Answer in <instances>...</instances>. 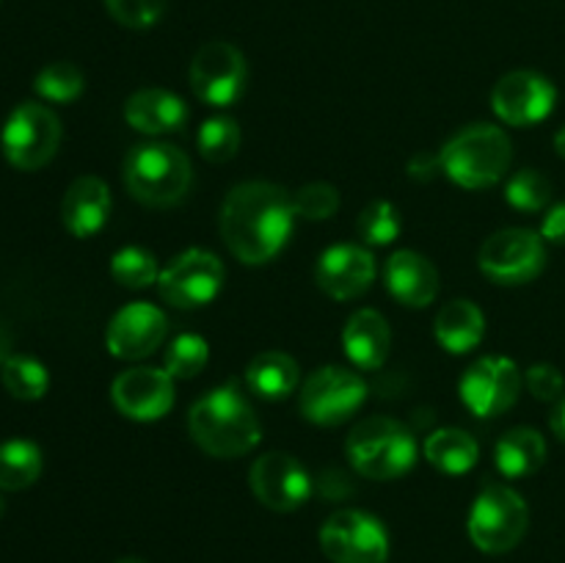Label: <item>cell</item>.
<instances>
[{
	"instance_id": "6da1fadb",
	"label": "cell",
	"mask_w": 565,
	"mask_h": 563,
	"mask_svg": "<svg viewBox=\"0 0 565 563\" xmlns=\"http://www.w3.org/2000/svg\"><path fill=\"white\" fill-rule=\"evenodd\" d=\"M292 196L274 182H241L221 204V237L246 265H263L287 246L296 224Z\"/></svg>"
},
{
	"instance_id": "7a4b0ae2",
	"label": "cell",
	"mask_w": 565,
	"mask_h": 563,
	"mask_svg": "<svg viewBox=\"0 0 565 563\" xmlns=\"http://www.w3.org/2000/svg\"><path fill=\"white\" fill-rule=\"evenodd\" d=\"M188 431L207 456L237 458L259 445V419L235 386H218L199 397L188 414Z\"/></svg>"
},
{
	"instance_id": "3957f363",
	"label": "cell",
	"mask_w": 565,
	"mask_h": 563,
	"mask_svg": "<svg viewBox=\"0 0 565 563\" xmlns=\"http://www.w3.org/2000/svg\"><path fill=\"white\" fill-rule=\"evenodd\" d=\"M441 171L456 185L480 191L491 188L505 177L511 166V138L497 125H472L458 132L441 149Z\"/></svg>"
},
{
	"instance_id": "277c9868",
	"label": "cell",
	"mask_w": 565,
	"mask_h": 563,
	"mask_svg": "<svg viewBox=\"0 0 565 563\" xmlns=\"http://www.w3.org/2000/svg\"><path fill=\"white\" fill-rule=\"evenodd\" d=\"M345 453L353 469L370 480H395L417 461V442L392 417H367L351 428Z\"/></svg>"
},
{
	"instance_id": "5b68a950",
	"label": "cell",
	"mask_w": 565,
	"mask_h": 563,
	"mask_svg": "<svg viewBox=\"0 0 565 563\" xmlns=\"http://www.w3.org/2000/svg\"><path fill=\"white\" fill-rule=\"evenodd\" d=\"M191 160L171 144H141L125 160V185L141 204L171 208L191 188Z\"/></svg>"
},
{
	"instance_id": "8992f818",
	"label": "cell",
	"mask_w": 565,
	"mask_h": 563,
	"mask_svg": "<svg viewBox=\"0 0 565 563\" xmlns=\"http://www.w3.org/2000/svg\"><path fill=\"white\" fill-rule=\"evenodd\" d=\"M530 511L524 497L505 484H491L475 500L469 511V539L489 555L513 550L524 539Z\"/></svg>"
},
{
	"instance_id": "52a82bcc",
	"label": "cell",
	"mask_w": 565,
	"mask_h": 563,
	"mask_svg": "<svg viewBox=\"0 0 565 563\" xmlns=\"http://www.w3.org/2000/svg\"><path fill=\"white\" fill-rule=\"evenodd\" d=\"M61 144V121L47 105L22 103L11 110L0 132L6 160L20 171H36L55 158Z\"/></svg>"
},
{
	"instance_id": "ba28073f",
	"label": "cell",
	"mask_w": 565,
	"mask_h": 563,
	"mask_svg": "<svg viewBox=\"0 0 565 563\" xmlns=\"http://www.w3.org/2000/svg\"><path fill=\"white\" fill-rule=\"evenodd\" d=\"M320 546L334 563H384L390 557V535L373 513L348 511L331 513L320 528Z\"/></svg>"
},
{
	"instance_id": "9c48e42d",
	"label": "cell",
	"mask_w": 565,
	"mask_h": 563,
	"mask_svg": "<svg viewBox=\"0 0 565 563\" xmlns=\"http://www.w3.org/2000/svg\"><path fill=\"white\" fill-rule=\"evenodd\" d=\"M544 237L533 230H500L480 248V270L497 285H527L544 270Z\"/></svg>"
},
{
	"instance_id": "30bf717a",
	"label": "cell",
	"mask_w": 565,
	"mask_h": 563,
	"mask_svg": "<svg viewBox=\"0 0 565 563\" xmlns=\"http://www.w3.org/2000/svg\"><path fill=\"white\" fill-rule=\"evenodd\" d=\"M367 397V384L359 373L348 368L315 370L301 386V414L315 425H340L362 408Z\"/></svg>"
},
{
	"instance_id": "8fae6325",
	"label": "cell",
	"mask_w": 565,
	"mask_h": 563,
	"mask_svg": "<svg viewBox=\"0 0 565 563\" xmlns=\"http://www.w3.org/2000/svg\"><path fill=\"white\" fill-rule=\"evenodd\" d=\"M191 88L202 103L226 108L246 92L248 66L241 50L230 42H207L191 61Z\"/></svg>"
},
{
	"instance_id": "7c38bea8",
	"label": "cell",
	"mask_w": 565,
	"mask_h": 563,
	"mask_svg": "<svg viewBox=\"0 0 565 563\" xmlns=\"http://www.w3.org/2000/svg\"><path fill=\"white\" fill-rule=\"evenodd\" d=\"M221 285H224V265L204 248H188L158 276L160 296L177 309L204 307L218 296Z\"/></svg>"
},
{
	"instance_id": "4fadbf2b",
	"label": "cell",
	"mask_w": 565,
	"mask_h": 563,
	"mask_svg": "<svg viewBox=\"0 0 565 563\" xmlns=\"http://www.w3.org/2000/svg\"><path fill=\"white\" fill-rule=\"evenodd\" d=\"M522 370L508 357H483L463 373L458 392L475 417H497L519 401Z\"/></svg>"
},
{
	"instance_id": "5bb4252c",
	"label": "cell",
	"mask_w": 565,
	"mask_h": 563,
	"mask_svg": "<svg viewBox=\"0 0 565 563\" xmlns=\"http://www.w3.org/2000/svg\"><path fill=\"white\" fill-rule=\"evenodd\" d=\"M254 497L265 508L279 513H290L301 508L312 495V478L290 453H265L252 464L248 472Z\"/></svg>"
},
{
	"instance_id": "9a60e30c",
	"label": "cell",
	"mask_w": 565,
	"mask_h": 563,
	"mask_svg": "<svg viewBox=\"0 0 565 563\" xmlns=\"http://www.w3.org/2000/svg\"><path fill=\"white\" fill-rule=\"evenodd\" d=\"M557 92L552 81L533 70H516L500 77L491 92V108L505 125L530 127L555 110Z\"/></svg>"
},
{
	"instance_id": "2e32d148",
	"label": "cell",
	"mask_w": 565,
	"mask_h": 563,
	"mask_svg": "<svg viewBox=\"0 0 565 563\" xmlns=\"http://www.w3.org/2000/svg\"><path fill=\"white\" fill-rule=\"evenodd\" d=\"M166 331H169V320H166L163 309L147 301H136L114 315L108 334H105V346H108L110 357L138 362V359L152 357L163 346Z\"/></svg>"
},
{
	"instance_id": "e0dca14e",
	"label": "cell",
	"mask_w": 565,
	"mask_h": 563,
	"mask_svg": "<svg viewBox=\"0 0 565 563\" xmlns=\"http://www.w3.org/2000/svg\"><path fill=\"white\" fill-rule=\"evenodd\" d=\"M110 401L125 417L152 423L174 406V379L158 368H132L116 375Z\"/></svg>"
},
{
	"instance_id": "ac0fdd59",
	"label": "cell",
	"mask_w": 565,
	"mask_h": 563,
	"mask_svg": "<svg viewBox=\"0 0 565 563\" xmlns=\"http://www.w3.org/2000/svg\"><path fill=\"white\" fill-rule=\"evenodd\" d=\"M320 290L337 301H351L370 290L375 279V259L364 246L340 243L320 254L318 268H315Z\"/></svg>"
},
{
	"instance_id": "d6986e66",
	"label": "cell",
	"mask_w": 565,
	"mask_h": 563,
	"mask_svg": "<svg viewBox=\"0 0 565 563\" xmlns=\"http://www.w3.org/2000/svg\"><path fill=\"white\" fill-rule=\"evenodd\" d=\"M384 282L390 296H395L406 307H428L439 296V270L428 257L408 248L386 259Z\"/></svg>"
},
{
	"instance_id": "ffe728a7",
	"label": "cell",
	"mask_w": 565,
	"mask_h": 563,
	"mask_svg": "<svg viewBox=\"0 0 565 563\" xmlns=\"http://www.w3.org/2000/svg\"><path fill=\"white\" fill-rule=\"evenodd\" d=\"M110 215V191L99 177H77L61 202V221L75 237H92L105 226Z\"/></svg>"
},
{
	"instance_id": "44dd1931",
	"label": "cell",
	"mask_w": 565,
	"mask_h": 563,
	"mask_svg": "<svg viewBox=\"0 0 565 563\" xmlns=\"http://www.w3.org/2000/svg\"><path fill=\"white\" fill-rule=\"evenodd\" d=\"M342 348L359 370H379L392 348V331L384 315L375 312V309L353 312L348 318L345 331H342Z\"/></svg>"
},
{
	"instance_id": "7402d4cb",
	"label": "cell",
	"mask_w": 565,
	"mask_h": 563,
	"mask_svg": "<svg viewBox=\"0 0 565 563\" xmlns=\"http://www.w3.org/2000/svg\"><path fill=\"white\" fill-rule=\"evenodd\" d=\"M127 125L147 136H166L182 130L188 121V108L177 94L166 88H141L125 103Z\"/></svg>"
},
{
	"instance_id": "603a6c76",
	"label": "cell",
	"mask_w": 565,
	"mask_h": 563,
	"mask_svg": "<svg viewBox=\"0 0 565 563\" xmlns=\"http://www.w3.org/2000/svg\"><path fill=\"white\" fill-rule=\"evenodd\" d=\"M436 340L450 353H469L480 346L486 334V315L480 307L467 298L445 304L436 315Z\"/></svg>"
},
{
	"instance_id": "cb8c5ba5",
	"label": "cell",
	"mask_w": 565,
	"mask_h": 563,
	"mask_svg": "<svg viewBox=\"0 0 565 563\" xmlns=\"http://www.w3.org/2000/svg\"><path fill=\"white\" fill-rule=\"evenodd\" d=\"M301 381L298 362L285 351H265L254 357L246 368L248 390L257 392L265 401H281L292 395Z\"/></svg>"
},
{
	"instance_id": "d4e9b609",
	"label": "cell",
	"mask_w": 565,
	"mask_h": 563,
	"mask_svg": "<svg viewBox=\"0 0 565 563\" xmlns=\"http://www.w3.org/2000/svg\"><path fill=\"white\" fill-rule=\"evenodd\" d=\"M494 461L505 478H527L546 461V439L535 428H511L494 447Z\"/></svg>"
},
{
	"instance_id": "484cf974",
	"label": "cell",
	"mask_w": 565,
	"mask_h": 563,
	"mask_svg": "<svg viewBox=\"0 0 565 563\" xmlns=\"http://www.w3.org/2000/svg\"><path fill=\"white\" fill-rule=\"evenodd\" d=\"M480 447L467 431L439 428L425 439V458L447 475H463L478 464Z\"/></svg>"
},
{
	"instance_id": "4316f807",
	"label": "cell",
	"mask_w": 565,
	"mask_h": 563,
	"mask_svg": "<svg viewBox=\"0 0 565 563\" xmlns=\"http://www.w3.org/2000/svg\"><path fill=\"white\" fill-rule=\"evenodd\" d=\"M42 475V450L28 439H9L0 445V489L20 491L36 484Z\"/></svg>"
},
{
	"instance_id": "83f0119b",
	"label": "cell",
	"mask_w": 565,
	"mask_h": 563,
	"mask_svg": "<svg viewBox=\"0 0 565 563\" xmlns=\"http://www.w3.org/2000/svg\"><path fill=\"white\" fill-rule=\"evenodd\" d=\"M0 381L17 401H39L50 386L47 368L31 357H9L0 364Z\"/></svg>"
},
{
	"instance_id": "f1b7e54d",
	"label": "cell",
	"mask_w": 565,
	"mask_h": 563,
	"mask_svg": "<svg viewBox=\"0 0 565 563\" xmlns=\"http://www.w3.org/2000/svg\"><path fill=\"white\" fill-rule=\"evenodd\" d=\"M196 147L199 155L210 163H226L241 149V127L230 116H210L199 127Z\"/></svg>"
},
{
	"instance_id": "f546056e",
	"label": "cell",
	"mask_w": 565,
	"mask_h": 563,
	"mask_svg": "<svg viewBox=\"0 0 565 563\" xmlns=\"http://www.w3.org/2000/svg\"><path fill=\"white\" fill-rule=\"evenodd\" d=\"M83 86H86V77L70 61H55V64H47L33 81V88L42 99L47 103H72L83 94Z\"/></svg>"
},
{
	"instance_id": "4dcf8cb0",
	"label": "cell",
	"mask_w": 565,
	"mask_h": 563,
	"mask_svg": "<svg viewBox=\"0 0 565 563\" xmlns=\"http://www.w3.org/2000/svg\"><path fill=\"white\" fill-rule=\"evenodd\" d=\"M110 276L119 282L121 287H132V290H141V287L158 285V263H154V254H149L141 246H127L121 252L114 254L110 259Z\"/></svg>"
},
{
	"instance_id": "1f68e13d",
	"label": "cell",
	"mask_w": 565,
	"mask_h": 563,
	"mask_svg": "<svg viewBox=\"0 0 565 563\" xmlns=\"http://www.w3.org/2000/svg\"><path fill=\"white\" fill-rule=\"evenodd\" d=\"M356 232L367 246H390L401 235V213L386 199H375L359 215Z\"/></svg>"
},
{
	"instance_id": "d6a6232c",
	"label": "cell",
	"mask_w": 565,
	"mask_h": 563,
	"mask_svg": "<svg viewBox=\"0 0 565 563\" xmlns=\"http://www.w3.org/2000/svg\"><path fill=\"white\" fill-rule=\"evenodd\" d=\"M505 199L511 208L522 210V213H539L550 204L552 182L539 169H522L508 180Z\"/></svg>"
},
{
	"instance_id": "836d02e7",
	"label": "cell",
	"mask_w": 565,
	"mask_h": 563,
	"mask_svg": "<svg viewBox=\"0 0 565 563\" xmlns=\"http://www.w3.org/2000/svg\"><path fill=\"white\" fill-rule=\"evenodd\" d=\"M210 348L199 334H180L166 351V373L171 379H196L207 368Z\"/></svg>"
},
{
	"instance_id": "e575fe53",
	"label": "cell",
	"mask_w": 565,
	"mask_h": 563,
	"mask_svg": "<svg viewBox=\"0 0 565 563\" xmlns=\"http://www.w3.org/2000/svg\"><path fill=\"white\" fill-rule=\"evenodd\" d=\"M292 208H296L298 219L326 221L340 210V193L329 182H312L292 193Z\"/></svg>"
},
{
	"instance_id": "d590c367",
	"label": "cell",
	"mask_w": 565,
	"mask_h": 563,
	"mask_svg": "<svg viewBox=\"0 0 565 563\" xmlns=\"http://www.w3.org/2000/svg\"><path fill=\"white\" fill-rule=\"evenodd\" d=\"M169 0H105V9L119 25L143 31L163 17Z\"/></svg>"
},
{
	"instance_id": "8d00e7d4",
	"label": "cell",
	"mask_w": 565,
	"mask_h": 563,
	"mask_svg": "<svg viewBox=\"0 0 565 563\" xmlns=\"http://www.w3.org/2000/svg\"><path fill=\"white\" fill-rule=\"evenodd\" d=\"M524 384H527V390L533 392V397H539V401H546V403H555L563 397V390H565V381H563V373L555 368V364H533V368L527 370V375H524Z\"/></svg>"
},
{
	"instance_id": "74e56055",
	"label": "cell",
	"mask_w": 565,
	"mask_h": 563,
	"mask_svg": "<svg viewBox=\"0 0 565 563\" xmlns=\"http://www.w3.org/2000/svg\"><path fill=\"white\" fill-rule=\"evenodd\" d=\"M541 237L544 243H557V246H565V202L550 208V213L541 221Z\"/></svg>"
},
{
	"instance_id": "f35d334b",
	"label": "cell",
	"mask_w": 565,
	"mask_h": 563,
	"mask_svg": "<svg viewBox=\"0 0 565 563\" xmlns=\"http://www.w3.org/2000/svg\"><path fill=\"white\" fill-rule=\"evenodd\" d=\"M441 171V155L439 152H419L414 155L412 163H408V177L419 182L434 180Z\"/></svg>"
},
{
	"instance_id": "ab89813d",
	"label": "cell",
	"mask_w": 565,
	"mask_h": 563,
	"mask_svg": "<svg viewBox=\"0 0 565 563\" xmlns=\"http://www.w3.org/2000/svg\"><path fill=\"white\" fill-rule=\"evenodd\" d=\"M552 431L561 442H565V395L557 401L555 412H552Z\"/></svg>"
},
{
	"instance_id": "60d3db41",
	"label": "cell",
	"mask_w": 565,
	"mask_h": 563,
	"mask_svg": "<svg viewBox=\"0 0 565 563\" xmlns=\"http://www.w3.org/2000/svg\"><path fill=\"white\" fill-rule=\"evenodd\" d=\"M9 351H11V334H9V329L3 326V320H0V364L11 357Z\"/></svg>"
},
{
	"instance_id": "b9f144b4",
	"label": "cell",
	"mask_w": 565,
	"mask_h": 563,
	"mask_svg": "<svg viewBox=\"0 0 565 563\" xmlns=\"http://www.w3.org/2000/svg\"><path fill=\"white\" fill-rule=\"evenodd\" d=\"M555 152L561 155V158L565 160V127L555 136Z\"/></svg>"
},
{
	"instance_id": "7bdbcfd3",
	"label": "cell",
	"mask_w": 565,
	"mask_h": 563,
	"mask_svg": "<svg viewBox=\"0 0 565 563\" xmlns=\"http://www.w3.org/2000/svg\"><path fill=\"white\" fill-rule=\"evenodd\" d=\"M116 563H147V561H141V557H121V561Z\"/></svg>"
},
{
	"instance_id": "ee69618b",
	"label": "cell",
	"mask_w": 565,
	"mask_h": 563,
	"mask_svg": "<svg viewBox=\"0 0 565 563\" xmlns=\"http://www.w3.org/2000/svg\"><path fill=\"white\" fill-rule=\"evenodd\" d=\"M3 511H6V502H3V497H0V517H3Z\"/></svg>"
}]
</instances>
